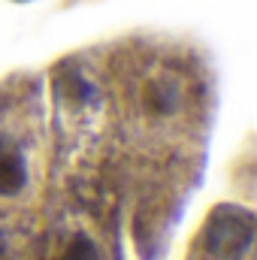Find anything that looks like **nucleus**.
<instances>
[{
    "label": "nucleus",
    "mask_w": 257,
    "mask_h": 260,
    "mask_svg": "<svg viewBox=\"0 0 257 260\" xmlns=\"http://www.w3.org/2000/svg\"><path fill=\"white\" fill-rule=\"evenodd\" d=\"M251 242L254 218L239 206H218L203 227V245L218 260H242L251 251Z\"/></svg>",
    "instance_id": "f257e3e1"
},
{
    "label": "nucleus",
    "mask_w": 257,
    "mask_h": 260,
    "mask_svg": "<svg viewBox=\"0 0 257 260\" xmlns=\"http://www.w3.org/2000/svg\"><path fill=\"white\" fill-rule=\"evenodd\" d=\"M185 106V88L170 73H154L139 85V109L151 121L176 118Z\"/></svg>",
    "instance_id": "f03ea898"
},
{
    "label": "nucleus",
    "mask_w": 257,
    "mask_h": 260,
    "mask_svg": "<svg viewBox=\"0 0 257 260\" xmlns=\"http://www.w3.org/2000/svg\"><path fill=\"white\" fill-rule=\"evenodd\" d=\"M27 179L30 164L24 148L9 133H0V197H18L27 188Z\"/></svg>",
    "instance_id": "7ed1b4c3"
},
{
    "label": "nucleus",
    "mask_w": 257,
    "mask_h": 260,
    "mask_svg": "<svg viewBox=\"0 0 257 260\" xmlns=\"http://www.w3.org/2000/svg\"><path fill=\"white\" fill-rule=\"evenodd\" d=\"M55 260H100V254H97V245L88 236H73L64 248L58 251Z\"/></svg>",
    "instance_id": "20e7f679"
}]
</instances>
